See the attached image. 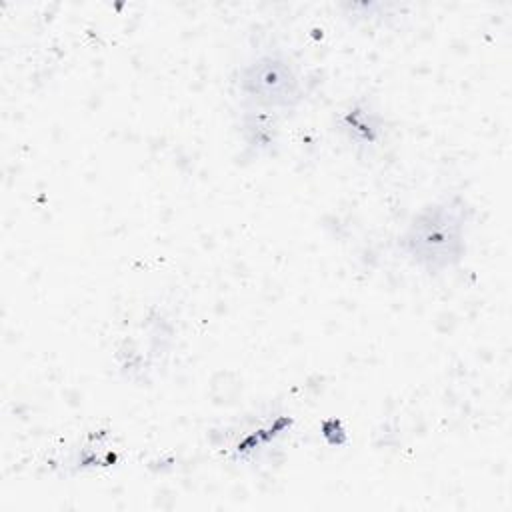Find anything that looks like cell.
I'll use <instances>...</instances> for the list:
<instances>
[{
  "label": "cell",
  "instance_id": "obj_3",
  "mask_svg": "<svg viewBox=\"0 0 512 512\" xmlns=\"http://www.w3.org/2000/svg\"><path fill=\"white\" fill-rule=\"evenodd\" d=\"M340 130L358 150H372L384 138V118L380 110L366 98H356L350 102L340 118Z\"/></svg>",
  "mask_w": 512,
  "mask_h": 512
},
{
  "label": "cell",
  "instance_id": "obj_2",
  "mask_svg": "<svg viewBox=\"0 0 512 512\" xmlns=\"http://www.w3.org/2000/svg\"><path fill=\"white\" fill-rule=\"evenodd\" d=\"M232 84L240 108H252L278 120L296 112L308 96L300 62L276 44L254 48L236 68Z\"/></svg>",
  "mask_w": 512,
  "mask_h": 512
},
{
  "label": "cell",
  "instance_id": "obj_1",
  "mask_svg": "<svg viewBox=\"0 0 512 512\" xmlns=\"http://www.w3.org/2000/svg\"><path fill=\"white\" fill-rule=\"evenodd\" d=\"M472 210L464 196L446 194L418 208L398 236L400 254L428 276H440L466 256Z\"/></svg>",
  "mask_w": 512,
  "mask_h": 512
},
{
  "label": "cell",
  "instance_id": "obj_4",
  "mask_svg": "<svg viewBox=\"0 0 512 512\" xmlns=\"http://www.w3.org/2000/svg\"><path fill=\"white\" fill-rule=\"evenodd\" d=\"M238 110V126L244 142L256 152H272L278 144V118L252 108L238 106Z\"/></svg>",
  "mask_w": 512,
  "mask_h": 512
}]
</instances>
